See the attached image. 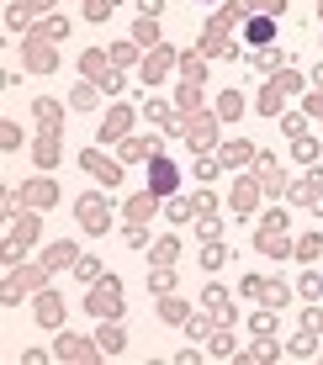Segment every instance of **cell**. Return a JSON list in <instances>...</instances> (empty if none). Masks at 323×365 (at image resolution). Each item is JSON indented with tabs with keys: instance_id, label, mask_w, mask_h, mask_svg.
Returning a JSON list of instances; mask_svg holds the SVG:
<instances>
[{
	"instance_id": "1",
	"label": "cell",
	"mask_w": 323,
	"mask_h": 365,
	"mask_svg": "<svg viewBox=\"0 0 323 365\" xmlns=\"http://www.w3.org/2000/svg\"><path fill=\"white\" fill-rule=\"evenodd\" d=\"M244 37H249V43H270V37H275L270 16H254V22H249V32H244Z\"/></svg>"
},
{
	"instance_id": "2",
	"label": "cell",
	"mask_w": 323,
	"mask_h": 365,
	"mask_svg": "<svg viewBox=\"0 0 323 365\" xmlns=\"http://www.w3.org/2000/svg\"><path fill=\"white\" fill-rule=\"evenodd\" d=\"M154 191H159V196H170V191H175V170H170L165 159L154 165Z\"/></svg>"
}]
</instances>
